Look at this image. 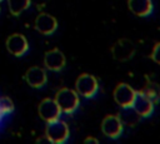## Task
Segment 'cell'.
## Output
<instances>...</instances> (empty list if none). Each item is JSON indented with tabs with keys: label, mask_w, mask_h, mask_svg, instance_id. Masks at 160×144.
<instances>
[{
	"label": "cell",
	"mask_w": 160,
	"mask_h": 144,
	"mask_svg": "<svg viewBox=\"0 0 160 144\" xmlns=\"http://www.w3.org/2000/svg\"><path fill=\"white\" fill-rule=\"evenodd\" d=\"M54 99L61 109V113L65 114L74 113L79 106V94L76 93V90H72L70 88H61L60 90H58Z\"/></svg>",
	"instance_id": "cell-1"
},
{
	"label": "cell",
	"mask_w": 160,
	"mask_h": 144,
	"mask_svg": "<svg viewBox=\"0 0 160 144\" xmlns=\"http://www.w3.org/2000/svg\"><path fill=\"white\" fill-rule=\"evenodd\" d=\"M14 111V103L9 96H0V114L6 115Z\"/></svg>",
	"instance_id": "cell-17"
},
{
	"label": "cell",
	"mask_w": 160,
	"mask_h": 144,
	"mask_svg": "<svg viewBox=\"0 0 160 144\" xmlns=\"http://www.w3.org/2000/svg\"><path fill=\"white\" fill-rule=\"evenodd\" d=\"M98 89H99V83L94 75L84 73L80 76H78L75 81L76 93L84 98H92L96 94Z\"/></svg>",
	"instance_id": "cell-3"
},
{
	"label": "cell",
	"mask_w": 160,
	"mask_h": 144,
	"mask_svg": "<svg viewBox=\"0 0 160 144\" xmlns=\"http://www.w3.org/2000/svg\"><path fill=\"white\" fill-rule=\"evenodd\" d=\"M84 143H94V144H98L99 140L96 138H94V136H88V138L84 139Z\"/></svg>",
	"instance_id": "cell-19"
},
{
	"label": "cell",
	"mask_w": 160,
	"mask_h": 144,
	"mask_svg": "<svg viewBox=\"0 0 160 144\" xmlns=\"http://www.w3.org/2000/svg\"><path fill=\"white\" fill-rule=\"evenodd\" d=\"M69 126L64 120L55 119L52 121H48L45 128V136L50 143L61 144L65 143L69 138Z\"/></svg>",
	"instance_id": "cell-2"
},
{
	"label": "cell",
	"mask_w": 160,
	"mask_h": 144,
	"mask_svg": "<svg viewBox=\"0 0 160 144\" xmlns=\"http://www.w3.org/2000/svg\"><path fill=\"white\" fill-rule=\"evenodd\" d=\"M111 54L118 61L130 60L135 54V45L129 39H120L111 46Z\"/></svg>",
	"instance_id": "cell-5"
},
{
	"label": "cell",
	"mask_w": 160,
	"mask_h": 144,
	"mask_svg": "<svg viewBox=\"0 0 160 144\" xmlns=\"http://www.w3.org/2000/svg\"><path fill=\"white\" fill-rule=\"evenodd\" d=\"M128 6L136 16H148L152 11L151 0H128Z\"/></svg>",
	"instance_id": "cell-13"
},
{
	"label": "cell",
	"mask_w": 160,
	"mask_h": 144,
	"mask_svg": "<svg viewBox=\"0 0 160 144\" xmlns=\"http://www.w3.org/2000/svg\"><path fill=\"white\" fill-rule=\"evenodd\" d=\"M0 1H2V0H0Z\"/></svg>",
	"instance_id": "cell-21"
},
{
	"label": "cell",
	"mask_w": 160,
	"mask_h": 144,
	"mask_svg": "<svg viewBox=\"0 0 160 144\" xmlns=\"http://www.w3.org/2000/svg\"><path fill=\"white\" fill-rule=\"evenodd\" d=\"M124 124L119 115H106L101 121V131L110 139H116L121 135Z\"/></svg>",
	"instance_id": "cell-6"
},
{
	"label": "cell",
	"mask_w": 160,
	"mask_h": 144,
	"mask_svg": "<svg viewBox=\"0 0 160 144\" xmlns=\"http://www.w3.org/2000/svg\"><path fill=\"white\" fill-rule=\"evenodd\" d=\"M66 64L65 55L58 48H54L45 53L44 55V65L48 70L51 71H60Z\"/></svg>",
	"instance_id": "cell-9"
},
{
	"label": "cell",
	"mask_w": 160,
	"mask_h": 144,
	"mask_svg": "<svg viewBox=\"0 0 160 144\" xmlns=\"http://www.w3.org/2000/svg\"><path fill=\"white\" fill-rule=\"evenodd\" d=\"M39 115L44 121H52L55 119L60 118L61 114V109L59 108L58 103L55 101V99L51 98H45L40 101L39 108H38Z\"/></svg>",
	"instance_id": "cell-7"
},
{
	"label": "cell",
	"mask_w": 160,
	"mask_h": 144,
	"mask_svg": "<svg viewBox=\"0 0 160 144\" xmlns=\"http://www.w3.org/2000/svg\"><path fill=\"white\" fill-rule=\"evenodd\" d=\"M5 45L8 51L14 56H22L29 49L28 39L22 34H18V33L10 35L6 39Z\"/></svg>",
	"instance_id": "cell-8"
},
{
	"label": "cell",
	"mask_w": 160,
	"mask_h": 144,
	"mask_svg": "<svg viewBox=\"0 0 160 144\" xmlns=\"http://www.w3.org/2000/svg\"><path fill=\"white\" fill-rule=\"evenodd\" d=\"M136 95V90H134L129 84L120 83L114 89V100L120 108L132 106L134 99Z\"/></svg>",
	"instance_id": "cell-4"
},
{
	"label": "cell",
	"mask_w": 160,
	"mask_h": 144,
	"mask_svg": "<svg viewBox=\"0 0 160 144\" xmlns=\"http://www.w3.org/2000/svg\"><path fill=\"white\" fill-rule=\"evenodd\" d=\"M154 105L155 104L142 91H136V95H135V99L132 103V108L141 118L150 116L154 111Z\"/></svg>",
	"instance_id": "cell-12"
},
{
	"label": "cell",
	"mask_w": 160,
	"mask_h": 144,
	"mask_svg": "<svg viewBox=\"0 0 160 144\" xmlns=\"http://www.w3.org/2000/svg\"><path fill=\"white\" fill-rule=\"evenodd\" d=\"M122 111L120 113L119 118L121 119L122 124L125 125H129V126H134L135 124H138V121L140 120V115L135 111V109L132 106H129V108H121Z\"/></svg>",
	"instance_id": "cell-14"
},
{
	"label": "cell",
	"mask_w": 160,
	"mask_h": 144,
	"mask_svg": "<svg viewBox=\"0 0 160 144\" xmlns=\"http://www.w3.org/2000/svg\"><path fill=\"white\" fill-rule=\"evenodd\" d=\"M0 118H1V114H0Z\"/></svg>",
	"instance_id": "cell-20"
},
{
	"label": "cell",
	"mask_w": 160,
	"mask_h": 144,
	"mask_svg": "<svg viewBox=\"0 0 160 144\" xmlns=\"http://www.w3.org/2000/svg\"><path fill=\"white\" fill-rule=\"evenodd\" d=\"M25 81L28 83V85H30L31 88H42L46 84L48 80V75L45 69L40 68V66H31L26 70L25 75H24Z\"/></svg>",
	"instance_id": "cell-11"
},
{
	"label": "cell",
	"mask_w": 160,
	"mask_h": 144,
	"mask_svg": "<svg viewBox=\"0 0 160 144\" xmlns=\"http://www.w3.org/2000/svg\"><path fill=\"white\" fill-rule=\"evenodd\" d=\"M8 1V8L11 15L18 16L21 13H24L26 9H29L31 0H6Z\"/></svg>",
	"instance_id": "cell-15"
},
{
	"label": "cell",
	"mask_w": 160,
	"mask_h": 144,
	"mask_svg": "<svg viewBox=\"0 0 160 144\" xmlns=\"http://www.w3.org/2000/svg\"><path fill=\"white\" fill-rule=\"evenodd\" d=\"M150 58H151L156 64L160 65V43L155 44V46H154V49H152V51H151V54H150Z\"/></svg>",
	"instance_id": "cell-18"
},
{
	"label": "cell",
	"mask_w": 160,
	"mask_h": 144,
	"mask_svg": "<svg viewBox=\"0 0 160 144\" xmlns=\"http://www.w3.org/2000/svg\"><path fill=\"white\" fill-rule=\"evenodd\" d=\"M34 26L38 33L42 35H51L58 28V21L52 15L46 13H40L35 19Z\"/></svg>",
	"instance_id": "cell-10"
},
{
	"label": "cell",
	"mask_w": 160,
	"mask_h": 144,
	"mask_svg": "<svg viewBox=\"0 0 160 144\" xmlns=\"http://www.w3.org/2000/svg\"><path fill=\"white\" fill-rule=\"evenodd\" d=\"M140 91H142L154 104H158L160 101V86L156 83H152V81L146 83Z\"/></svg>",
	"instance_id": "cell-16"
}]
</instances>
